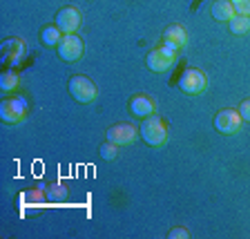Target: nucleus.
Instances as JSON below:
<instances>
[{
	"label": "nucleus",
	"instance_id": "0eeeda50",
	"mask_svg": "<svg viewBox=\"0 0 250 239\" xmlns=\"http://www.w3.org/2000/svg\"><path fill=\"white\" fill-rule=\"evenodd\" d=\"M58 56L67 63L78 61V58L83 56V41L76 34H65L62 41L58 43Z\"/></svg>",
	"mask_w": 250,
	"mask_h": 239
},
{
	"label": "nucleus",
	"instance_id": "ddd939ff",
	"mask_svg": "<svg viewBox=\"0 0 250 239\" xmlns=\"http://www.w3.org/2000/svg\"><path fill=\"white\" fill-rule=\"evenodd\" d=\"M62 36H65V34L58 29V25H49L41 31V38L47 47H58V43L62 41Z\"/></svg>",
	"mask_w": 250,
	"mask_h": 239
},
{
	"label": "nucleus",
	"instance_id": "6e6552de",
	"mask_svg": "<svg viewBox=\"0 0 250 239\" xmlns=\"http://www.w3.org/2000/svg\"><path fill=\"white\" fill-rule=\"evenodd\" d=\"M56 25L62 34H76L81 27V11L76 7H62L56 14Z\"/></svg>",
	"mask_w": 250,
	"mask_h": 239
},
{
	"label": "nucleus",
	"instance_id": "6ab92c4d",
	"mask_svg": "<svg viewBox=\"0 0 250 239\" xmlns=\"http://www.w3.org/2000/svg\"><path fill=\"white\" fill-rule=\"evenodd\" d=\"M239 114L244 121H250V99H246L244 103L239 105Z\"/></svg>",
	"mask_w": 250,
	"mask_h": 239
},
{
	"label": "nucleus",
	"instance_id": "1a4fd4ad",
	"mask_svg": "<svg viewBox=\"0 0 250 239\" xmlns=\"http://www.w3.org/2000/svg\"><path fill=\"white\" fill-rule=\"evenodd\" d=\"M136 128L132 123H116L107 130V141L116 143V146H130L136 139Z\"/></svg>",
	"mask_w": 250,
	"mask_h": 239
},
{
	"label": "nucleus",
	"instance_id": "20e7f679",
	"mask_svg": "<svg viewBox=\"0 0 250 239\" xmlns=\"http://www.w3.org/2000/svg\"><path fill=\"white\" fill-rule=\"evenodd\" d=\"M69 94H72L76 101H81V103H89V101L96 99L99 89H96V85H94L89 78L72 76L69 78Z\"/></svg>",
	"mask_w": 250,
	"mask_h": 239
},
{
	"label": "nucleus",
	"instance_id": "4468645a",
	"mask_svg": "<svg viewBox=\"0 0 250 239\" xmlns=\"http://www.w3.org/2000/svg\"><path fill=\"white\" fill-rule=\"evenodd\" d=\"M228 25H230V31H232V34H246V31L250 29V16L234 14L228 21Z\"/></svg>",
	"mask_w": 250,
	"mask_h": 239
},
{
	"label": "nucleus",
	"instance_id": "f03ea898",
	"mask_svg": "<svg viewBox=\"0 0 250 239\" xmlns=\"http://www.w3.org/2000/svg\"><path fill=\"white\" fill-rule=\"evenodd\" d=\"M177 63V49H172L167 45H159L147 54V67L156 74H163L172 69V65Z\"/></svg>",
	"mask_w": 250,
	"mask_h": 239
},
{
	"label": "nucleus",
	"instance_id": "9d476101",
	"mask_svg": "<svg viewBox=\"0 0 250 239\" xmlns=\"http://www.w3.org/2000/svg\"><path fill=\"white\" fill-rule=\"evenodd\" d=\"M188 43V31L186 27L181 25H170L166 31H163V45L172 47V49H181V47H186Z\"/></svg>",
	"mask_w": 250,
	"mask_h": 239
},
{
	"label": "nucleus",
	"instance_id": "f257e3e1",
	"mask_svg": "<svg viewBox=\"0 0 250 239\" xmlns=\"http://www.w3.org/2000/svg\"><path fill=\"white\" fill-rule=\"evenodd\" d=\"M141 136H143V141L152 148L163 146L167 141V128H166V123H163V119H159V116H147V119H143Z\"/></svg>",
	"mask_w": 250,
	"mask_h": 239
},
{
	"label": "nucleus",
	"instance_id": "f3484780",
	"mask_svg": "<svg viewBox=\"0 0 250 239\" xmlns=\"http://www.w3.org/2000/svg\"><path fill=\"white\" fill-rule=\"evenodd\" d=\"M234 7L237 14H244V16H250V0H230Z\"/></svg>",
	"mask_w": 250,
	"mask_h": 239
},
{
	"label": "nucleus",
	"instance_id": "dca6fc26",
	"mask_svg": "<svg viewBox=\"0 0 250 239\" xmlns=\"http://www.w3.org/2000/svg\"><path fill=\"white\" fill-rule=\"evenodd\" d=\"M116 143H112V141H107V143H103V146L99 148V152H101V156H103L105 161H112V159H114L116 156Z\"/></svg>",
	"mask_w": 250,
	"mask_h": 239
},
{
	"label": "nucleus",
	"instance_id": "a211bd4d",
	"mask_svg": "<svg viewBox=\"0 0 250 239\" xmlns=\"http://www.w3.org/2000/svg\"><path fill=\"white\" fill-rule=\"evenodd\" d=\"M65 195H67V190H65L62 186H56V183L47 188V197H49V199H62Z\"/></svg>",
	"mask_w": 250,
	"mask_h": 239
},
{
	"label": "nucleus",
	"instance_id": "9b49d317",
	"mask_svg": "<svg viewBox=\"0 0 250 239\" xmlns=\"http://www.w3.org/2000/svg\"><path fill=\"white\" fill-rule=\"evenodd\" d=\"M130 109L132 114L139 116V119H147V116L154 114V101L150 99V96H146V94H139V96H134V99L130 101Z\"/></svg>",
	"mask_w": 250,
	"mask_h": 239
},
{
	"label": "nucleus",
	"instance_id": "2eb2a0df",
	"mask_svg": "<svg viewBox=\"0 0 250 239\" xmlns=\"http://www.w3.org/2000/svg\"><path fill=\"white\" fill-rule=\"evenodd\" d=\"M0 87H2V92H11V89H16L18 87V76H16L14 72L2 74V78H0Z\"/></svg>",
	"mask_w": 250,
	"mask_h": 239
},
{
	"label": "nucleus",
	"instance_id": "7ed1b4c3",
	"mask_svg": "<svg viewBox=\"0 0 250 239\" xmlns=\"http://www.w3.org/2000/svg\"><path fill=\"white\" fill-rule=\"evenodd\" d=\"M244 125L239 109H221L217 116H214V128H217L221 134H237Z\"/></svg>",
	"mask_w": 250,
	"mask_h": 239
},
{
	"label": "nucleus",
	"instance_id": "39448f33",
	"mask_svg": "<svg viewBox=\"0 0 250 239\" xmlns=\"http://www.w3.org/2000/svg\"><path fill=\"white\" fill-rule=\"evenodd\" d=\"M206 85H208V78H206V74L197 67L186 69V74L181 76V89L186 94H190V96L203 94L206 92Z\"/></svg>",
	"mask_w": 250,
	"mask_h": 239
},
{
	"label": "nucleus",
	"instance_id": "aec40b11",
	"mask_svg": "<svg viewBox=\"0 0 250 239\" xmlns=\"http://www.w3.org/2000/svg\"><path fill=\"white\" fill-rule=\"evenodd\" d=\"M167 237L170 239H188V230L186 228H174L167 233Z\"/></svg>",
	"mask_w": 250,
	"mask_h": 239
},
{
	"label": "nucleus",
	"instance_id": "423d86ee",
	"mask_svg": "<svg viewBox=\"0 0 250 239\" xmlns=\"http://www.w3.org/2000/svg\"><path fill=\"white\" fill-rule=\"evenodd\" d=\"M27 114V103L22 99H7L0 103V119L5 123H21Z\"/></svg>",
	"mask_w": 250,
	"mask_h": 239
},
{
	"label": "nucleus",
	"instance_id": "f8f14e48",
	"mask_svg": "<svg viewBox=\"0 0 250 239\" xmlns=\"http://www.w3.org/2000/svg\"><path fill=\"white\" fill-rule=\"evenodd\" d=\"M212 16L217 21H230L234 16V7L230 0H217L212 5Z\"/></svg>",
	"mask_w": 250,
	"mask_h": 239
}]
</instances>
